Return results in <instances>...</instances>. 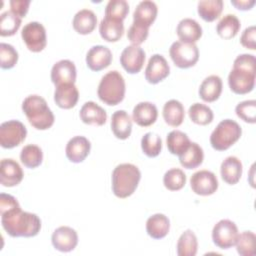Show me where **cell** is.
<instances>
[{
	"label": "cell",
	"mask_w": 256,
	"mask_h": 256,
	"mask_svg": "<svg viewBox=\"0 0 256 256\" xmlns=\"http://www.w3.org/2000/svg\"><path fill=\"white\" fill-rule=\"evenodd\" d=\"M189 117L192 122L198 125H207L212 122L214 114L210 107L202 103H194L189 107Z\"/></svg>",
	"instance_id": "obj_37"
},
{
	"label": "cell",
	"mask_w": 256,
	"mask_h": 256,
	"mask_svg": "<svg viewBox=\"0 0 256 256\" xmlns=\"http://www.w3.org/2000/svg\"><path fill=\"white\" fill-rule=\"evenodd\" d=\"M231 3L239 10H249L254 6L255 0H231Z\"/></svg>",
	"instance_id": "obj_48"
},
{
	"label": "cell",
	"mask_w": 256,
	"mask_h": 256,
	"mask_svg": "<svg viewBox=\"0 0 256 256\" xmlns=\"http://www.w3.org/2000/svg\"><path fill=\"white\" fill-rule=\"evenodd\" d=\"M242 163L241 161L235 156H228L226 157L223 162L221 163L220 173L222 179L230 185L236 184L242 175Z\"/></svg>",
	"instance_id": "obj_25"
},
{
	"label": "cell",
	"mask_w": 256,
	"mask_h": 256,
	"mask_svg": "<svg viewBox=\"0 0 256 256\" xmlns=\"http://www.w3.org/2000/svg\"><path fill=\"white\" fill-rule=\"evenodd\" d=\"M166 143L169 152L173 155L179 156L188 148L191 141L186 133L180 130H173L168 133Z\"/></svg>",
	"instance_id": "obj_34"
},
{
	"label": "cell",
	"mask_w": 256,
	"mask_h": 256,
	"mask_svg": "<svg viewBox=\"0 0 256 256\" xmlns=\"http://www.w3.org/2000/svg\"><path fill=\"white\" fill-rule=\"evenodd\" d=\"M141 148L148 157H156L162 149L161 137L153 132H147L141 139Z\"/></svg>",
	"instance_id": "obj_39"
},
{
	"label": "cell",
	"mask_w": 256,
	"mask_h": 256,
	"mask_svg": "<svg viewBox=\"0 0 256 256\" xmlns=\"http://www.w3.org/2000/svg\"><path fill=\"white\" fill-rule=\"evenodd\" d=\"M79 116L83 123L89 125L102 126L107 120L106 111L93 101H87L83 104Z\"/></svg>",
	"instance_id": "obj_20"
},
{
	"label": "cell",
	"mask_w": 256,
	"mask_h": 256,
	"mask_svg": "<svg viewBox=\"0 0 256 256\" xmlns=\"http://www.w3.org/2000/svg\"><path fill=\"white\" fill-rule=\"evenodd\" d=\"M235 112L237 116L247 123H255L256 122V101L245 100L237 104L235 108Z\"/></svg>",
	"instance_id": "obj_43"
},
{
	"label": "cell",
	"mask_w": 256,
	"mask_h": 256,
	"mask_svg": "<svg viewBox=\"0 0 256 256\" xmlns=\"http://www.w3.org/2000/svg\"><path fill=\"white\" fill-rule=\"evenodd\" d=\"M91 149L90 141L84 136L72 137L65 148L66 156L73 163L82 162L89 154Z\"/></svg>",
	"instance_id": "obj_18"
},
{
	"label": "cell",
	"mask_w": 256,
	"mask_h": 256,
	"mask_svg": "<svg viewBox=\"0 0 256 256\" xmlns=\"http://www.w3.org/2000/svg\"><path fill=\"white\" fill-rule=\"evenodd\" d=\"M158 116L157 107L151 102H140L136 104L132 112L133 121L142 127H147L155 123Z\"/></svg>",
	"instance_id": "obj_21"
},
{
	"label": "cell",
	"mask_w": 256,
	"mask_h": 256,
	"mask_svg": "<svg viewBox=\"0 0 256 256\" xmlns=\"http://www.w3.org/2000/svg\"><path fill=\"white\" fill-rule=\"evenodd\" d=\"M129 12V4L125 0H110L105 7V17L124 20Z\"/></svg>",
	"instance_id": "obj_42"
},
{
	"label": "cell",
	"mask_w": 256,
	"mask_h": 256,
	"mask_svg": "<svg viewBox=\"0 0 256 256\" xmlns=\"http://www.w3.org/2000/svg\"><path fill=\"white\" fill-rule=\"evenodd\" d=\"M79 98V92L74 83H65L57 85L54 92L55 103L63 109L74 107Z\"/></svg>",
	"instance_id": "obj_19"
},
{
	"label": "cell",
	"mask_w": 256,
	"mask_h": 256,
	"mask_svg": "<svg viewBox=\"0 0 256 256\" xmlns=\"http://www.w3.org/2000/svg\"><path fill=\"white\" fill-rule=\"evenodd\" d=\"M23 179V170L18 162L5 158L0 163V183L5 187L18 185Z\"/></svg>",
	"instance_id": "obj_15"
},
{
	"label": "cell",
	"mask_w": 256,
	"mask_h": 256,
	"mask_svg": "<svg viewBox=\"0 0 256 256\" xmlns=\"http://www.w3.org/2000/svg\"><path fill=\"white\" fill-rule=\"evenodd\" d=\"M145 62V52L140 46L129 45L122 51L120 55V63L122 67L130 74L138 73Z\"/></svg>",
	"instance_id": "obj_12"
},
{
	"label": "cell",
	"mask_w": 256,
	"mask_h": 256,
	"mask_svg": "<svg viewBox=\"0 0 256 256\" xmlns=\"http://www.w3.org/2000/svg\"><path fill=\"white\" fill-rule=\"evenodd\" d=\"M22 110L29 123L38 130H46L54 123V114L46 100L39 95L26 97L22 103Z\"/></svg>",
	"instance_id": "obj_4"
},
{
	"label": "cell",
	"mask_w": 256,
	"mask_h": 256,
	"mask_svg": "<svg viewBox=\"0 0 256 256\" xmlns=\"http://www.w3.org/2000/svg\"><path fill=\"white\" fill-rule=\"evenodd\" d=\"M163 118L165 122L172 127H177L182 124L185 111L182 103L176 99H171L167 101L163 106Z\"/></svg>",
	"instance_id": "obj_30"
},
{
	"label": "cell",
	"mask_w": 256,
	"mask_h": 256,
	"mask_svg": "<svg viewBox=\"0 0 256 256\" xmlns=\"http://www.w3.org/2000/svg\"><path fill=\"white\" fill-rule=\"evenodd\" d=\"M204 159V153L201 146L191 142L188 148L179 155L180 164L186 169H194L200 166Z\"/></svg>",
	"instance_id": "obj_31"
},
{
	"label": "cell",
	"mask_w": 256,
	"mask_h": 256,
	"mask_svg": "<svg viewBox=\"0 0 256 256\" xmlns=\"http://www.w3.org/2000/svg\"><path fill=\"white\" fill-rule=\"evenodd\" d=\"M99 33L104 40L108 42H116L123 36V21L104 17L99 24Z\"/></svg>",
	"instance_id": "obj_26"
},
{
	"label": "cell",
	"mask_w": 256,
	"mask_h": 256,
	"mask_svg": "<svg viewBox=\"0 0 256 256\" xmlns=\"http://www.w3.org/2000/svg\"><path fill=\"white\" fill-rule=\"evenodd\" d=\"M97 17L95 13L90 9L79 10L73 18L72 25L75 31L79 34H90L96 27Z\"/></svg>",
	"instance_id": "obj_28"
},
{
	"label": "cell",
	"mask_w": 256,
	"mask_h": 256,
	"mask_svg": "<svg viewBox=\"0 0 256 256\" xmlns=\"http://www.w3.org/2000/svg\"><path fill=\"white\" fill-rule=\"evenodd\" d=\"M125 80L120 72L113 70L106 73L100 80L97 94L99 99L107 105L119 104L125 96Z\"/></svg>",
	"instance_id": "obj_5"
},
{
	"label": "cell",
	"mask_w": 256,
	"mask_h": 256,
	"mask_svg": "<svg viewBox=\"0 0 256 256\" xmlns=\"http://www.w3.org/2000/svg\"><path fill=\"white\" fill-rule=\"evenodd\" d=\"M238 228L229 219H222L217 222L212 230L213 243L221 249H229L235 245L238 238Z\"/></svg>",
	"instance_id": "obj_9"
},
{
	"label": "cell",
	"mask_w": 256,
	"mask_h": 256,
	"mask_svg": "<svg viewBox=\"0 0 256 256\" xmlns=\"http://www.w3.org/2000/svg\"><path fill=\"white\" fill-rule=\"evenodd\" d=\"M18 53L15 48L7 43L0 44V66L2 69H10L16 65Z\"/></svg>",
	"instance_id": "obj_44"
},
{
	"label": "cell",
	"mask_w": 256,
	"mask_h": 256,
	"mask_svg": "<svg viewBox=\"0 0 256 256\" xmlns=\"http://www.w3.org/2000/svg\"><path fill=\"white\" fill-rule=\"evenodd\" d=\"M158 8L155 2L150 0H144L138 3L133 13V22L150 27L156 19Z\"/></svg>",
	"instance_id": "obj_23"
},
{
	"label": "cell",
	"mask_w": 256,
	"mask_h": 256,
	"mask_svg": "<svg viewBox=\"0 0 256 256\" xmlns=\"http://www.w3.org/2000/svg\"><path fill=\"white\" fill-rule=\"evenodd\" d=\"M255 35H256V28L254 25L247 27L243 32L240 37V43L242 46L255 50L256 49V43H255Z\"/></svg>",
	"instance_id": "obj_46"
},
{
	"label": "cell",
	"mask_w": 256,
	"mask_h": 256,
	"mask_svg": "<svg viewBox=\"0 0 256 256\" xmlns=\"http://www.w3.org/2000/svg\"><path fill=\"white\" fill-rule=\"evenodd\" d=\"M141 178L138 167L131 163L117 165L112 172V191L118 198H127L134 193Z\"/></svg>",
	"instance_id": "obj_3"
},
{
	"label": "cell",
	"mask_w": 256,
	"mask_h": 256,
	"mask_svg": "<svg viewBox=\"0 0 256 256\" xmlns=\"http://www.w3.org/2000/svg\"><path fill=\"white\" fill-rule=\"evenodd\" d=\"M242 134L240 125L231 119H225L218 123L210 135L211 146L218 151L227 150L237 142Z\"/></svg>",
	"instance_id": "obj_6"
},
{
	"label": "cell",
	"mask_w": 256,
	"mask_h": 256,
	"mask_svg": "<svg viewBox=\"0 0 256 256\" xmlns=\"http://www.w3.org/2000/svg\"><path fill=\"white\" fill-rule=\"evenodd\" d=\"M148 32H149L148 27L133 22L132 25L130 26V28L128 29L127 37L129 39V41L132 43V45L139 46L148 37Z\"/></svg>",
	"instance_id": "obj_45"
},
{
	"label": "cell",
	"mask_w": 256,
	"mask_h": 256,
	"mask_svg": "<svg viewBox=\"0 0 256 256\" xmlns=\"http://www.w3.org/2000/svg\"><path fill=\"white\" fill-rule=\"evenodd\" d=\"M51 241L56 250L70 252L74 250L78 244V235L73 228L60 226L52 233Z\"/></svg>",
	"instance_id": "obj_14"
},
{
	"label": "cell",
	"mask_w": 256,
	"mask_h": 256,
	"mask_svg": "<svg viewBox=\"0 0 256 256\" xmlns=\"http://www.w3.org/2000/svg\"><path fill=\"white\" fill-rule=\"evenodd\" d=\"M177 35L182 42L195 43L202 36V27L192 18L182 19L176 28Z\"/></svg>",
	"instance_id": "obj_22"
},
{
	"label": "cell",
	"mask_w": 256,
	"mask_h": 256,
	"mask_svg": "<svg viewBox=\"0 0 256 256\" xmlns=\"http://www.w3.org/2000/svg\"><path fill=\"white\" fill-rule=\"evenodd\" d=\"M27 129L18 120H9L0 125V144L3 148L11 149L19 146L26 138Z\"/></svg>",
	"instance_id": "obj_8"
},
{
	"label": "cell",
	"mask_w": 256,
	"mask_h": 256,
	"mask_svg": "<svg viewBox=\"0 0 256 256\" xmlns=\"http://www.w3.org/2000/svg\"><path fill=\"white\" fill-rule=\"evenodd\" d=\"M186 175L179 168H172L166 171L163 176V184L170 191H177L184 187Z\"/></svg>",
	"instance_id": "obj_41"
},
{
	"label": "cell",
	"mask_w": 256,
	"mask_h": 256,
	"mask_svg": "<svg viewBox=\"0 0 256 256\" xmlns=\"http://www.w3.org/2000/svg\"><path fill=\"white\" fill-rule=\"evenodd\" d=\"M21 37L26 47L32 52H40L46 47L47 37L45 27L37 21L27 23L21 31Z\"/></svg>",
	"instance_id": "obj_10"
},
{
	"label": "cell",
	"mask_w": 256,
	"mask_h": 256,
	"mask_svg": "<svg viewBox=\"0 0 256 256\" xmlns=\"http://www.w3.org/2000/svg\"><path fill=\"white\" fill-rule=\"evenodd\" d=\"M240 21L234 14H226L216 26L217 34L223 39H231L237 35L240 29Z\"/></svg>",
	"instance_id": "obj_32"
},
{
	"label": "cell",
	"mask_w": 256,
	"mask_h": 256,
	"mask_svg": "<svg viewBox=\"0 0 256 256\" xmlns=\"http://www.w3.org/2000/svg\"><path fill=\"white\" fill-rule=\"evenodd\" d=\"M51 80L57 86L65 83H74L76 80V67L68 59L56 62L51 69Z\"/></svg>",
	"instance_id": "obj_17"
},
{
	"label": "cell",
	"mask_w": 256,
	"mask_h": 256,
	"mask_svg": "<svg viewBox=\"0 0 256 256\" xmlns=\"http://www.w3.org/2000/svg\"><path fill=\"white\" fill-rule=\"evenodd\" d=\"M112 53L110 49L103 45L91 47L86 55V64L93 71H100L110 65Z\"/></svg>",
	"instance_id": "obj_16"
},
{
	"label": "cell",
	"mask_w": 256,
	"mask_h": 256,
	"mask_svg": "<svg viewBox=\"0 0 256 256\" xmlns=\"http://www.w3.org/2000/svg\"><path fill=\"white\" fill-rule=\"evenodd\" d=\"M174 64L182 69L194 66L199 59V50L195 43L175 41L169 49Z\"/></svg>",
	"instance_id": "obj_7"
},
{
	"label": "cell",
	"mask_w": 256,
	"mask_h": 256,
	"mask_svg": "<svg viewBox=\"0 0 256 256\" xmlns=\"http://www.w3.org/2000/svg\"><path fill=\"white\" fill-rule=\"evenodd\" d=\"M222 92V80L217 75L206 77L199 88V96L205 102L216 101Z\"/></svg>",
	"instance_id": "obj_27"
},
{
	"label": "cell",
	"mask_w": 256,
	"mask_h": 256,
	"mask_svg": "<svg viewBox=\"0 0 256 256\" xmlns=\"http://www.w3.org/2000/svg\"><path fill=\"white\" fill-rule=\"evenodd\" d=\"M198 249V241L194 232L190 229L184 231L177 242L178 256H195Z\"/></svg>",
	"instance_id": "obj_35"
},
{
	"label": "cell",
	"mask_w": 256,
	"mask_h": 256,
	"mask_svg": "<svg viewBox=\"0 0 256 256\" xmlns=\"http://www.w3.org/2000/svg\"><path fill=\"white\" fill-rule=\"evenodd\" d=\"M256 236L252 231H244L238 235L235 243L238 254L242 256H253L256 253L255 250Z\"/></svg>",
	"instance_id": "obj_40"
},
{
	"label": "cell",
	"mask_w": 256,
	"mask_h": 256,
	"mask_svg": "<svg viewBox=\"0 0 256 256\" xmlns=\"http://www.w3.org/2000/svg\"><path fill=\"white\" fill-rule=\"evenodd\" d=\"M111 129L118 139H127L132 130V120L129 114L124 110L115 111L111 117Z\"/></svg>",
	"instance_id": "obj_24"
},
{
	"label": "cell",
	"mask_w": 256,
	"mask_h": 256,
	"mask_svg": "<svg viewBox=\"0 0 256 256\" xmlns=\"http://www.w3.org/2000/svg\"><path fill=\"white\" fill-rule=\"evenodd\" d=\"M170 73L167 60L160 54L152 55L145 69V79L151 84H157L165 79Z\"/></svg>",
	"instance_id": "obj_13"
},
{
	"label": "cell",
	"mask_w": 256,
	"mask_h": 256,
	"mask_svg": "<svg viewBox=\"0 0 256 256\" xmlns=\"http://www.w3.org/2000/svg\"><path fill=\"white\" fill-rule=\"evenodd\" d=\"M21 25V17L10 11H5L0 15V35L12 36Z\"/></svg>",
	"instance_id": "obj_38"
},
{
	"label": "cell",
	"mask_w": 256,
	"mask_h": 256,
	"mask_svg": "<svg viewBox=\"0 0 256 256\" xmlns=\"http://www.w3.org/2000/svg\"><path fill=\"white\" fill-rule=\"evenodd\" d=\"M9 4L11 11L22 18L26 15L28 11L30 0H11Z\"/></svg>",
	"instance_id": "obj_47"
},
{
	"label": "cell",
	"mask_w": 256,
	"mask_h": 256,
	"mask_svg": "<svg viewBox=\"0 0 256 256\" xmlns=\"http://www.w3.org/2000/svg\"><path fill=\"white\" fill-rule=\"evenodd\" d=\"M20 160L25 167L36 168L42 163L43 152L39 146L35 144H28L22 148Z\"/></svg>",
	"instance_id": "obj_36"
},
{
	"label": "cell",
	"mask_w": 256,
	"mask_h": 256,
	"mask_svg": "<svg viewBox=\"0 0 256 256\" xmlns=\"http://www.w3.org/2000/svg\"><path fill=\"white\" fill-rule=\"evenodd\" d=\"M256 76V59L252 54L236 57L233 68L228 75L230 89L236 94H246L253 90Z\"/></svg>",
	"instance_id": "obj_2"
},
{
	"label": "cell",
	"mask_w": 256,
	"mask_h": 256,
	"mask_svg": "<svg viewBox=\"0 0 256 256\" xmlns=\"http://www.w3.org/2000/svg\"><path fill=\"white\" fill-rule=\"evenodd\" d=\"M170 229V221L167 216L156 213L150 216L146 221V231L153 239L164 238Z\"/></svg>",
	"instance_id": "obj_29"
},
{
	"label": "cell",
	"mask_w": 256,
	"mask_h": 256,
	"mask_svg": "<svg viewBox=\"0 0 256 256\" xmlns=\"http://www.w3.org/2000/svg\"><path fill=\"white\" fill-rule=\"evenodd\" d=\"M1 224L11 237H34L41 229L40 218L30 212L22 211L15 197L0 194Z\"/></svg>",
	"instance_id": "obj_1"
},
{
	"label": "cell",
	"mask_w": 256,
	"mask_h": 256,
	"mask_svg": "<svg viewBox=\"0 0 256 256\" xmlns=\"http://www.w3.org/2000/svg\"><path fill=\"white\" fill-rule=\"evenodd\" d=\"M190 185L195 194L208 196L216 192L218 188V180L213 172L209 170H200L191 176Z\"/></svg>",
	"instance_id": "obj_11"
},
{
	"label": "cell",
	"mask_w": 256,
	"mask_h": 256,
	"mask_svg": "<svg viewBox=\"0 0 256 256\" xmlns=\"http://www.w3.org/2000/svg\"><path fill=\"white\" fill-rule=\"evenodd\" d=\"M223 10L222 0H201L198 2L197 11L199 16L207 21L212 22L217 19Z\"/></svg>",
	"instance_id": "obj_33"
}]
</instances>
